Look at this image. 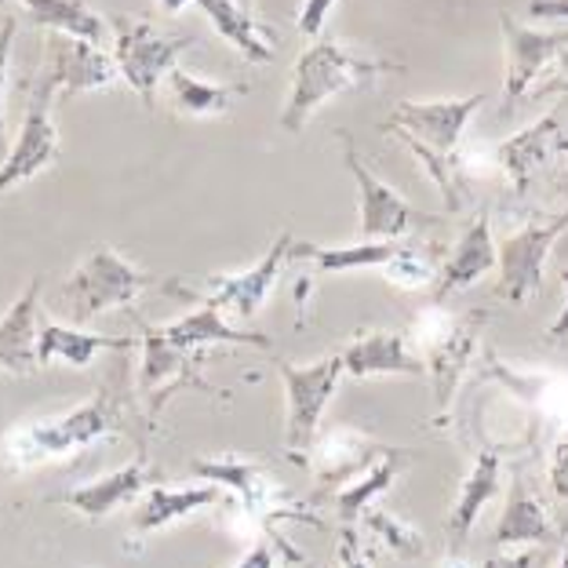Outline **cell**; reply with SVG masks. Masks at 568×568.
<instances>
[{
  "mask_svg": "<svg viewBox=\"0 0 568 568\" xmlns=\"http://www.w3.org/2000/svg\"><path fill=\"white\" fill-rule=\"evenodd\" d=\"M386 70H390V62L357 55V51H351L346 44H335V41L310 44L303 55L295 59L292 92L281 110V128L284 132H303V124L310 121V113H314L321 102L346 92V88H365L372 77H379Z\"/></svg>",
  "mask_w": 568,
  "mask_h": 568,
  "instance_id": "obj_1",
  "label": "cell"
},
{
  "mask_svg": "<svg viewBox=\"0 0 568 568\" xmlns=\"http://www.w3.org/2000/svg\"><path fill=\"white\" fill-rule=\"evenodd\" d=\"M113 26V62L118 73L132 84V92L142 99V106L153 110L158 102V88L168 73L175 70L179 55L193 48V37H172L150 26L139 16H110Z\"/></svg>",
  "mask_w": 568,
  "mask_h": 568,
  "instance_id": "obj_2",
  "label": "cell"
},
{
  "mask_svg": "<svg viewBox=\"0 0 568 568\" xmlns=\"http://www.w3.org/2000/svg\"><path fill=\"white\" fill-rule=\"evenodd\" d=\"M146 284H153L150 274H142L139 266L121 260L118 252L102 244V248L88 252L67 277V284H62V303H67L77 325H84V321H92L102 310L132 306Z\"/></svg>",
  "mask_w": 568,
  "mask_h": 568,
  "instance_id": "obj_3",
  "label": "cell"
},
{
  "mask_svg": "<svg viewBox=\"0 0 568 568\" xmlns=\"http://www.w3.org/2000/svg\"><path fill=\"white\" fill-rule=\"evenodd\" d=\"M274 365L284 379V394H288V426H284V442L295 459H303L310 448H314L321 416H325V405L335 397V386L343 376V354H328L314 361L306 368H295L288 361H277Z\"/></svg>",
  "mask_w": 568,
  "mask_h": 568,
  "instance_id": "obj_4",
  "label": "cell"
},
{
  "mask_svg": "<svg viewBox=\"0 0 568 568\" xmlns=\"http://www.w3.org/2000/svg\"><path fill=\"white\" fill-rule=\"evenodd\" d=\"M55 99H59V88L51 84L48 73H41V81H37L30 95V106H26L22 132L8 146L4 161H0V197L26 186L30 179L48 172V168L59 161V132H55V121H51Z\"/></svg>",
  "mask_w": 568,
  "mask_h": 568,
  "instance_id": "obj_5",
  "label": "cell"
},
{
  "mask_svg": "<svg viewBox=\"0 0 568 568\" xmlns=\"http://www.w3.org/2000/svg\"><path fill=\"white\" fill-rule=\"evenodd\" d=\"M339 139L346 146V168H351V175L357 183V197H361V241H394V237H405L408 230L445 223L442 215L412 209L402 193L394 186H386L368 164H361L351 135L339 132Z\"/></svg>",
  "mask_w": 568,
  "mask_h": 568,
  "instance_id": "obj_6",
  "label": "cell"
},
{
  "mask_svg": "<svg viewBox=\"0 0 568 568\" xmlns=\"http://www.w3.org/2000/svg\"><path fill=\"white\" fill-rule=\"evenodd\" d=\"M568 230V212L550 215V219H536L518 234H507L499 244V281H496V295L514 306L528 303L544 284V263L554 248V241Z\"/></svg>",
  "mask_w": 568,
  "mask_h": 568,
  "instance_id": "obj_7",
  "label": "cell"
},
{
  "mask_svg": "<svg viewBox=\"0 0 568 568\" xmlns=\"http://www.w3.org/2000/svg\"><path fill=\"white\" fill-rule=\"evenodd\" d=\"M292 241H295L292 234H281L274 244H270V252L255 266L241 270V274L209 277L201 292L197 288H186L183 281H168V288L183 292V300H197V303L215 306V310L230 306L241 321H248V317L260 314V306L266 303V295L274 292L281 270L288 266V260H292Z\"/></svg>",
  "mask_w": 568,
  "mask_h": 568,
  "instance_id": "obj_8",
  "label": "cell"
},
{
  "mask_svg": "<svg viewBox=\"0 0 568 568\" xmlns=\"http://www.w3.org/2000/svg\"><path fill=\"white\" fill-rule=\"evenodd\" d=\"M118 426H121V397L113 386H106V390H99L92 402L67 412V416L30 426L22 437V445H30V459L67 456L73 448H84V445L99 442V437L113 434Z\"/></svg>",
  "mask_w": 568,
  "mask_h": 568,
  "instance_id": "obj_9",
  "label": "cell"
},
{
  "mask_svg": "<svg viewBox=\"0 0 568 568\" xmlns=\"http://www.w3.org/2000/svg\"><path fill=\"white\" fill-rule=\"evenodd\" d=\"M485 106V95L474 92L467 99H437V102H397L390 118L383 121V132L394 135H412L437 150L442 158H456L459 135L474 110Z\"/></svg>",
  "mask_w": 568,
  "mask_h": 568,
  "instance_id": "obj_10",
  "label": "cell"
},
{
  "mask_svg": "<svg viewBox=\"0 0 568 568\" xmlns=\"http://www.w3.org/2000/svg\"><path fill=\"white\" fill-rule=\"evenodd\" d=\"M503 44H507V77H503V110L518 102L528 84L568 48V30H528L518 19L499 16Z\"/></svg>",
  "mask_w": 568,
  "mask_h": 568,
  "instance_id": "obj_11",
  "label": "cell"
},
{
  "mask_svg": "<svg viewBox=\"0 0 568 568\" xmlns=\"http://www.w3.org/2000/svg\"><path fill=\"white\" fill-rule=\"evenodd\" d=\"M48 77L59 88L62 99L88 95L95 88H106L118 77V62L102 51L99 41H84L73 33H48Z\"/></svg>",
  "mask_w": 568,
  "mask_h": 568,
  "instance_id": "obj_12",
  "label": "cell"
},
{
  "mask_svg": "<svg viewBox=\"0 0 568 568\" xmlns=\"http://www.w3.org/2000/svg\"><path fill=\"white\" fill-rule=\"evenodd\" d=\"M193 474L219 481L223 488H234L241 496L244 510L252 518H260L263 525H274L284 518H306V510H295V499H288L284 488L266 470L252 467V463H237V459H197L193 463Z\"/></svg>",
  "mask_w": 568,
  "mask_h": 568,
  "instance_id": "obj_13",
  "label": "cell"
},
{
  "mask_svg": "<svg viewBox=\"0 0 568 568\" xmlns=\"http://www.w3.org/2000/svg\"><path fill=\"white\" fill-rule=\"evenodd\" d=\"M496 158L503 164V172L514 179V190L528 193V183L536 179L539 168H547L558 158H568V124L561 121V113L554 110L539 124L525 128V132H518L507 142H499Z\"/></svg>",
  "mask_w": 568,
  "mask_h": 568,
  "instance_id": "obj_14",
  "label": "cell"
},
{
  "mask_svg": "<svg viewBox=\"0 0 568 568\" xmlns=\"http://www.w3.org/2000/svg\"><path fill=\"white\" fill-rule=\"evenodd\" d=\"M481 321L485 314H477V310L445 317L442 332L426 343V372H430V379H434V397L442 408H448L452 394H456V383L463 379V372L470 365Z\"/></svg>",
  "mask_w": 568,
  "mask_h": 568,
  "instance_id": "obj_15",
  "label": "cell"
},
{
  "mask_svg": "<svg viewBox=\"0 0 568 568\" xmlns=\"http://www.w3.org/2000/svg\"><path fill=\"white\" fill-rule=\"evenodd\" d=\"M499 474H503V459L496 448H481L474 459L470 474L463 477L459 496L452 503V514L445 521V539H448V554H463V547L470 544L474 521L477 514L485 510L488 499H496L499 493Z\"/></svg>",
  "mask_w": 568,
  "mask_h": 568,
  "instance_id": "obj_16",
  "label": "cell"
},
{
  "mask_svg": "<svg viewBox=\"0 0 568 568\" xmlns=\"http://www.w3.org/2000/svg\"><path fill=\"white\" fill-rule=\"evenodd\" d=\"M346 376H423L426 361L408 351L402 332H368L343 351Z\"/></svg>",
  "mask_w": 568,
  "mask_h": 568,
  "instance_id": "obj_17",
  "label": "cell"
},
{
  "mask_svg": "<svg viewBox=\"0 0 568 568\" xmlns=\"http://www.w3.org/2000/svg\"><path fill=\"white\" fill-rule=\"evenodd\" d=\"M493 539L499 547H518V544H532V547H554L558 544V528L547 518L544 503L532 496L525 474H514L507 503H503L499 525Z\"/></svg>",
  "mask_w": 568,
  "mask_h": 568,
  "instance_id": "obj_18",
  "label": "cell"
},
{
  "mask_svg": "<svg viewBox=\"0 0 568 568\" xmlns=\"http://www.w3.org/2000/svg\"><path fill=\"white\" fill-rule=\"evenodd\" d=\"M499 266V252L493 241V230H488V215L481 212L474 223L463 230V237L456 241V248L445 255L442 274H437V295H452L459 288H470L474 281H481L488 270Z\"/></svg>",
  "mask_w": 568,
  "mask_h": 568,
  "instance_id": "obj_19",
  "label": "cell"
},
{
  "mask_svg": "<svg viewBox=\"0 0 568 568\" xmlns=\"http://www.w3.org/2000/svg\"><path fill=\"white\" fill-rule=\"evenodd\" d=\"M132 346L135 339H128V335H95V332L55 325V321H41V328H37V365H55V361H62V365L84 368L102 351L124 354Z\"/></svg>",
  "mask_w": 568,
  "mask_h": 568,
  "instance_id": "obj_20",
  "label": "cell"
},
{
  "mask_svg": "<svg viewBox=\"0 0 568 568\" xmlns=\"http://www.w3.org/2000/svg\"><path fill=\"white\" fill-rule=\"evenodd\" d=\"M37 295H41V281H30L0 317V368L16 372V376L37 368V328H41Z\"/></svg>",
  "mask_w": 568,
  "mask_h": 568,
  "instance_id": "obj_21",
  "label": "cell"
},
{
  "mask_svg": "<svg viewBox=\"0 0 568 568\" xmlns=\"http://www.w3.org/2000/svg\"><path fill=\"white\" fill-rule=\"evenodd\" d=\"M153 481V470L146 467V459H135L128 463V467L113 470L110 477H102L95 485H84V488H73V493L59 496L67 507H73L77 514H84V518H106L113 507H121L132 496H139L142 488Z\"/></svg>",
  "mask_w": 568,
  "mask_h": 568,
  "instance_id": "obj_22",
  "label": "cell"
},
{
  "mask_svg": "<svg viewBox=\"0 0 568 568\" xmlns=\"http://www.w3.org/2000/svg\"><path fill=\"white\" fill-rule=\"evenodd\" d=\"M161 332L168 343H175L179 351H186V354L201 351V346H209V343H241V346H260V351H270V346H274L270 335H263V332L226 325L215 306H201L197 314L172 321V325H164Z\"/></svg>",
  "mask_w": 568,
  "mask_h": 568,
  "instance_id": "obj_23",
  "label": "cell"
},
{
  "mask_svg": "<svg viewBox=\"0 0 568 568\" xmlns=\"http://www.w3.org/2000/svg\"><path fill=\"white\" fill-rule=\"evenodd\" d=\"M405 237L394 241H357L343 244V248H325V244L292 241V260L314 263L317 274H346V270H383L402 248Z\"/></svg>",
  "mask_w": 568,
  "mask_h": 568,
  "instance_id": "obj_24",
  "label": "cell"
},
{
  "mask_svg": "<svg viewBox=\"0 0 568 568\" xmlns=\"http://www.w3.org/2000/svg\"><path fill=\"white\" fill-rule=\"evenodd\" d=\"M226 496V488L212 481V485H201V488H153V493L139 503V510L132 514V525L135 532H158V528L172 525L175 518L183 514H193L201 507H212Z\"/></svg>",
  "mask_w": 568,
  "mask_h": 568,
  "instance_id": "obj_25",
  "label": "cell"
},
{
  "mask_svg": "<svg viewBox=\"0 0 568 568\" xmlns=\"http://www.w3.org/2000/svg\"><path fill=\"white\" fill-rule=\"evenodd\" d=\"M193 4L212 19L215 33L223 37L226 44H234L244 59H252V62L274 59V44L266 41V30L252 19L248 8L237 4V0H193Z\"/></svg>",
  "mask_w": 568,
  "mask_h": 568,
  "instance_id": "obj_26",
  "label": "cell"
},
{
  "mask_svg": "<svg viewBox=\"0 0 568 568\" xmlns=\"http://www.w3.org/2000/svg\"><path fill=\"white\" fill-rule=\"evenodd\" d=\"M19 4L30 11L33 26H44L51 33H73L99 44L106 37V19L88 0H19Z\"/></svg>",
  "mask_w": 568,
  "mask_h": 568,
  "instance_id": "obj_27",
  "label": "cell"
},
{
  "mask_svg": "<svg viewBox=\"0 0 568 568\" xmlns=\"http://www.w3.org/2000/svg\"><path fill=\"white\" fill-rule=\"evenodd\" d=\"M408 463H412V452H405V448H383V459L376 463V467H368L365 477H361L354 488H346V493L335 499V514H339V521L343 525H357L361 510L372 507L376 496H383L386 488H390L397 477L405 474Z\"/></svg>",
  "mask_w": 568,
  "mask_h": 568,
  "instance_id": "obj_28",
  "label": "cell"
},
{
  "mask_svg": "<svg viewBox=\"0 0 568 568\" xmlns=\"http://www.w3.org/2000/svg\"><path fill=\"white\" fill-rule=\"evenodd\" d=\"M168 92H172L175 106L190 113V118H223V113L234 106V99L241 92H248V88L244 84H212L186 70H172L168 73Z\"/></svg>",
  "mask_w": 568,
  "mask_h": 568,
  "instance_id": "obj_29",
  "label": "cell"
},
{
  "mask_svg": "<svg viewBox=\"0 0 568 568\" xmlns=\"http://www.w3.org/2000/svg\"><path fill=\"white\" fill-rule=\"evenodd\" d=\"M142 335H146V351H142V390L153 394L164 383V397H168V390H175V386H183L190 379L201 383L197 376H190V354L179 351L175 343H168L161 328L146 325Z\"/></svg>",
  "mask_w": 568,
  "mask_h": 568,
  "instance_id": "obj_30",
  "label": "cell"
},
{
  "mask_svg": "<svg viewBox=\"0 0 568 568\" xmlns=\"http://www.w3.org/2000/svg\"><path fill=\"white\" fill-rule=\"evenodd\" d=\"M445 263V248L442 244H416V241H402V248L390 263L383 266V277L402 284V288H419V284H430L442 274Z\"/></svg>",
  "mask_w": 568,
  "mask_h": 568,
  "instance_id": "obj_31",
  "label": "cell"
},
{
  "mask_svg": "<svg viewBox=\"0 0 568 568\" xmlns=\"http://www.w3.org/2000/svg\"><path fill=\"white\" fill-rule=\"evenodd\" d=\"M361 525H365V532H372L379 539V544L394 554V558H402V561H412V558H419L423 547H426V539L416 532L412 525H405L402 518H394V514H386L379 507H365L361 510Z\"/></svg>",
  "mask_w": 568,
  "mask_h": 568,
  "instance_id": "obj_32",
  "label": "cell"
},
{
  "mask_svg": "<svg viewBox=\"0 0 568 568\" xmlns=\"http://www.w3.org/2000/svg\"><path fill=\"white\" fill-rule=\"evenodd\" d=\"M11 41H16V19H4L0 26V161L8 153V121H4V84H8V62H11Z\"/></svg>",
  "mask_w": 568,
  "mask_h": 568,
  "instance_id": "obj_33",
  "label": "cell"
},
{
  "mask_svg": "<svg viewBox=\"0 0 568 568\" xmlns=\"http://www.w3.org/2000/svg\"><path fill=\"white\" fill-rule=\"evenodd\" d=\"M335 568H372L357 525H343L339 544H335Z\"/></svg>",
  "mask_w": 568,
  "mask_h": 568,
  "instance_id": "obj_34",
  "label": "cell"
},
{
  "mask_svg": "<svg viewBox=\"0 0 568 568\" xmlns=\"http://www.w3.org/2000/svg\"><path fill=\"white\" fill-rule=\"evenodd\" d=\"M332 4H335V0H303V11H300V19H295V30L317 41L321 30H325L328 16H332Z\"/></svg>",
  "mask_w": 568,
  "mask_h": 568,
  "instance_id": "obj_35",
  "label": "cell"
},
{
  "mask_svg": "<svg viewBox=\"0 0 568 568\" xmlns=\"http://www.w3.org/2000/svg\"><path fill=\"white\" fill-rule=\"evenodd\" d=\"M550 488L554 496L561 503H568V437H561L558 445H554V456H550Z\"/></svg>",
  "mask_w": 568,
  "mask_h": 568,
  "instance_id": "obj_36",
  "label": "cell"
},
{
  "mask_svg": "<svg viewBox=\"0 0 568 568\" xmlns=\"http://www.w3.org/2000/svg\"><path fill=\"white\" fill-rule=\"evenodd\" d=\"M481 568H544V550H521V554H499V558H485Z\"/></svg>",
  "mask_w": 568,
  "mask_h": 568,
  "instance_id": "obj_37",
  "label": "cell"
},
{
  "mask_svg": "<svg viewBox=\"0 0 568 568\" xmlns=\"http://www.w3.org/2000/svg\"><path fill=\"white\" fill-rule=\"evenodd\" d=\"M528 19L561 22V19H568V0H532V4H528Z\"/></svg>",
  "mask_w": 568,
  "mask_h": 568,
  "instance_id": "obj_38",
  "label": "cell"
},
{
  "mask_svg": "<svg viewBox=\"0 0 568 568\" xmlns=\"http://www.w3.org/2000/svg\"><path fill=\"white\" fill-rule=\"evenodd\" d=\"M234 568H274V547H270V544H255Z\"/></svg>",
  "mask_w": 568,
  "mask_h": 568,
  "instance_id": "obj_39",
  "label": "cell"
},
{
  "mask_svg": "<svg viewBox=\"0 0 568 568\" xmlns=\"http://www.w3.org/2000/svg\"><path fill=\"white\" fill-rule=\"evenodd\" d=\"M561 284H565V292H568V266L561 270ZM547 335H550V339H568V300H565V310L558 314V321L550 325Z\"/></svg>",
  "mask_w": 568,
  "mask_h": 568,
  "instance_id": "obj_40",
  "label": "cell"
},
{
  "mask_svg": "<svg viewBox=\"0 0 568 568\" xmlns=\"http://www.w3.org/2000/svg\"><path fill=\"white\" fill-rule=\"evenodd\" d=\"M558 70H561V73L554 77V81L544 84V92H565V95H568V48L558 55Z\"/></svg>",
  "mask_w": 568,
  "mask_h": 568,
  "instance_id": "obj_41",
  "label": "cell"
},
{
  "mask_svg": "<svg viewBox=\"0 0 568 568\" xmlns=\"http://www.w3.org/2000/svg\"><path fill=\"white\" fill-rule=\"evenodd\" d=\"M190 4V0H161V8L168 11V16H179V11H183Z\"/></svg>",
  "mask_w": 568,
  "mask_h": 568,
  "instance_id": "obj_42",
  "label": "cell"
},
{
  "mask_svg": "<svg viewBox=\"0 0 568 568\" xmlns=\"http://www.w3.org/2000/svg\"><path fill=\"white\" fill-rule=\"evenodd\" d=\"M442 568H474L470 561H463L459 554H448V558L442 561Z\"/></svg>",
  "mask_w": 568,
  "mask_h": 568,
  "instance_id": "obj_43",
  "label": "cell"
},
{
  "mask_svg": "<svg viewBox=\"0 0 568 568\" xmlns=\"http://www.w3.org/2000/svg\"><path fill=\"white\" fill-rule=\"evenodd\" d=\"M558 568H568V547H565V554H561V565Z\"/></svg>",
  "mask_w": 568,
  "mask_h": 568,
  "instance_id": "obj_44",
  "label": "cell"
},
{
  "mask_svg": "<svg viewBox=\"0 0 568 568\" xmlns=\"http://www.w3.org/2000/svg\"><path fill=\"white\" fill-rule=\"evenodd\" d=\"M237 4H241V8H248V11H252V4H255V0H237Z\"/></svg>",
  "mask_w": 568,
  "mask_h": 568,
  "instance_id": "obj_45",
  "label": "cell"
}]
</instances>
